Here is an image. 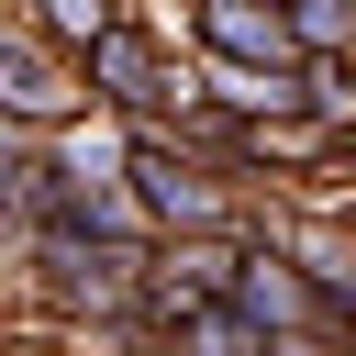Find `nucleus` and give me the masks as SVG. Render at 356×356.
<instances>
[{
  "label": "nucleus",
  "mask_w": 356,
  "mask_h": 356,
  "mask_svg": "<svg viewBox=\"0 0 356 356\" xmlns=\"http://www.w3.org/2000/svg\"><path fill=\"white\" fill-rule=\"evenodd\" d=\"M67 67H78V100L100 122H122V134H156V122L189 111V56H178V33L156 11H111Z\"/></svg>",
  "instance_id": "nucleus-1"
},
{
  "label": "nucleus",
  "mask_w": 356,
  "mask_h": 356,
  "mask_svg": "<svg viewBox=\"0 0 356 356\" xmlns=\"http://www.w3.org/2000/svg\"><path fill=\"white\" fill-rule=\"evenodd\" d=\"M122 211L145 222V245H167V234H256V200H245V178H222V167H200V156H178L167 134H122Z\"/></svg>",
  "instance_id": "nucleus-2"
},
{
  "label": "nucleus",
  "mask_w": 356,
  "mask_h": 356,
  "mask_svg": "<svg viewBox=\"0 0 356 356\" xmlns=\"http://www.w3.org/2000/svg\"><path fill=\"white\" fill-rule=\"evenodd\" d=\"M178 56H200V67H300L278 0H200V11H178Z\"/></svg>",
  "instance_id": "nucleus-3"
},
{
  "label": "nucleus",
  "mask_w": 356,
  "mask_h": 356,
  "mask_svg": "<svg viewBox=\"0 0 356 356\" xmlns=\"http://www.w3.org/2000/svg\"><path fill=\"white\" fill-rule=\"evenodd\" d=\"M89 100H78V67L56 56V44H33L22 22H0V122H22V134H56V122H78Z\"/></svg>",
  "instance_id": "nucleus-4"
},
{
  "label": "nucleus",
  "mask_w": 356,
  "mask_h": 356,
  "mask_svg": "<svg viewBox=\"0 0 356 356\" xmlns=\"http://www.w3.org/2000/svg\"><path fill=\"white\" fill-rule=\"evenodd\" d=\"M111 11H134V0H22L11 22H22L33 44H56V56H78V44H89V33L111 22Z\"/></svg>",
  "instance_id": "nucleus-5"
},
{
  "label": "nucleus",
  "mask_w": 356,
  "mask_h": 356,
  "mask_svg": "<svg viewBox=\"0 0 356 356\" xmlns=\"http://www.w3.org/2000/svg\"><path fill=\"white\" fill-rule=\"evenodd\" d=\"M289 56H356V0H278Z\"/></svg>",
  "instance_id": "nucleus-6"
},
{
  "label": "nucleus",
  "mask_w": 356,
  "mask_h": 356,
  "mask_svg": "<svg viewBox=\"0 0 356 356\" xmlns=\"http://www.w3.org/2000/svg\"><path fill=\"white\" fill-rule=\"evenodd\" d=\"M178 11H200V0H156V22H167V33H178Z\"/></svg>",
  "instance_id": "nucleus-7"
}]
</instances>
